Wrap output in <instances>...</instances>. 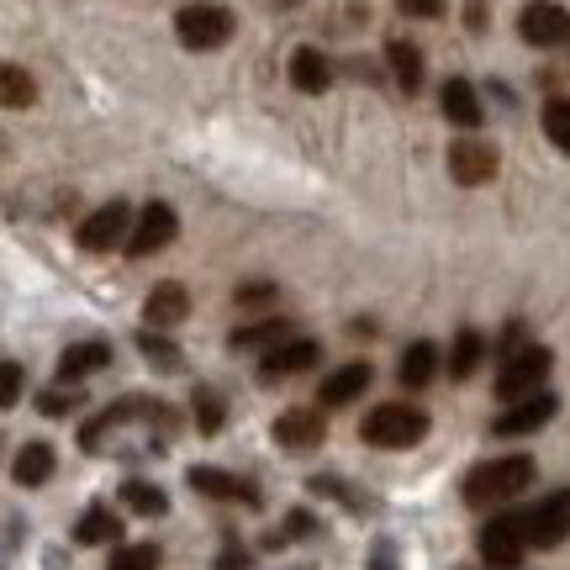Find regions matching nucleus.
Returning a JSON list of instances; mask_svg holds the SVG:
<instances>
[{
	"label": "nucleus",
	"mask_w": 570,
	"mask_h": 570,
	"mask_svg": "<svg viewBox=\"0 0 570 570\" xmlns=\"http://www.w3.org/2000/svg\"><path fill=\"white\" fill-rule=\"evenodd\" d=\"M529 487H533L529 454H497V460H487V465H475L465 475V508H475V512L508 508V502H518Z\"/></svg>",
	"instance_id": "1"
},
{
	"label": "nucleus",
	"mask_w": 570,
	"mask_h": 570,
	"mask_svg": "<svg viewBox=\"0 0 570 570\" xmlns=\"http://www.w3.org/2000/svg\"><path fill=\"white\" fill-rule=\"evenodd\" d=\"M360 439L370 449H412L428 439V412L412 407V402H381V407L365 412Z\"/></svg>",
	"instance_id": "2"
},
{
	"label": "nucleus",
	"mask_w": 570,
	"mask_h": 570,
	"mask_svg": "<svg viewBox=\"0 0 570 570\" xmlns=\"http://www.w3.org/2000/svg\"><path fill=\"white\" fill-rule=\"evenodd\" d=\"M233 32H238V17H233V6H223V0H190V6L175 11V38L190 53H212Z\"/></svg>",
	"instance_id": "3"
},
{
	"label": "nucleus",
	"mask_w": 570,
	"mask_h": 570,
	"mask_svg": "<svg viewBox=\"0 0 570 570\" xmlns=\"http://www.w3.org/2000/svg\"><path fill=\"white\" fill-rule=\"evenodd\" d=\"M550 370H554V354L544 344H523V348H512L508 360H502V370H497V396L502 402H523V396H539L544 391V381H550Z\"/></svg>",
	"instance_id": "4"
},
{
	"label": "nucleus",
	"mask_w": 570,
	"mask_h": 570,
	"mask_svg": "<svg viewBox=\"0 0 570 570\" xmlns=\"http://www.w3.org/2000/svg\"><path fill=\"white\" fill-rule=\"evenodd\" d=\"M475 550H481V560H487L491 570H512L533 550L529 518H523V512H491V523L475 533Z\"/></svg>",
	"instance_id": "5"
},
{
	"label": "nucleus",
	"mask_w": 570,
	"mask_h": 570,
	"mask_svg": "<svg viewBox=\"0 0 570 570\" xmlns=\"http://www.w3.org/2000/svg\"><path fill=\"white\" fill-rule=\"evenodd\" d=\"M523 518H529V544L533 550H560V544L570 539V487L550 491L544 502L523 508Z\"/></svg>",
	"instance_id": "6"
},
{
	"label": "nucleus",
	"mask_w": 570,
	"mask_h": 570,
	"mask_svg": "<svg viewBox=\"0 0 570 570\" xmlns=\"http://www.w3.org/2000/svg\"><path fill=\"white\" fill-rule=\"evenodd\" d=\"M518 38L529 48H560V42H570V11L554 0H529L518 11Z\"/></svg>",
	"instance_id": "7"
},
{
	"label": "nucleus",
	"mask_w": 570,
	"mask_h": 570,
	"mask_svg": "<svg viewBox=\"0 0 570 570\" xmlns=\"http://www.w3.org/2000/svg\"><path fill=\"white\" fill-rule=\"evenodd\" d=\"M175 233H180V217H175V206H169V202H148V206L138 212V223H132L127 254H132V259H148V254H159V248L175 244Z\"/></svg>",
	"instance_id": "8"
},
{
	"label": "nucleus",
	"mask_w": 570,
	"mask_h": 570,
	"mask_svg": "<svg viewBox=\"0 0 570 570\" xmlns=\"http://www.w3.org/2000/svg\"><path fill=\"white\" fill-rule=\"evenodd\" d=\"M323 365V344L317 338H291V344L269 348L265 360H259V381L265 386H281V381H296V375H306V370Z\"/></svg>",
	"instance_id": "9"
},
{
	"label": "nucleus",
	"mask_w": 570,
	"mask_h": 570,
	"mask_svg": "<svg viewBox=\"0 0 570 570\" xmlns=\"http://www.w3.org/2000/svg\"><path fill=\"white\" fill-rule=\"evenodd\" d=\"M80 248H90V254H106L111 244H127L132 238V206L127 202H106L101 212H90L80 223Z\"/></svg>",
	"instance_id": "10"
},
{
	"label": "nucleus",
	"mask_w": 570,
	"mask_h": 570,
	"mask_svg": "<svg viewBox=\"0 0 570 570\" xmlns=\"http://www.w3.org/2000/svg\"><path fill=\"white\" fill-rule=\"evenodd\" d=\"M449 175H454V185H465V190L497 180V148L481 142V138L449 142Z\"/></svg>",
	"instance_id": "11"
},
{
	"label": "nucleus",
	"mask_w": 570,
	"mask_h": 570,
	"mask_svg": "<svg viewBox=\"0 0 570 570\" xmlns=\"http://www.w3.org/2000/svg\"><path fill=\"white\" fill-rule=\"evenodd\" d=\"M554 412H560V396H550V391H539V396H523V402H512L497 423H491V433L497 439H523V433H539V428L550 423Z\"/></svg>",
	"instance_id": "12"
},
{
	"label": "nucleus",
	"mask_w": 570,
	"mask_h": 570,
	"mask_svg": "<svg viewBox=\"0 0 570 570\" xmlns=\"http://www.w3.org/2000/svg\"><path fill=\"white\" fill-rule=\"evenodd\" d=\"M275 444L281 449H296V454H306V449H317L327 439V417H323V407H291V412H281L275 417Z\"/></svg>",
	"instance_id": "13"
},
{
	"label": "nucleus",
	"mask_w": 570,
	"mask_h": 570,
	"mask_svg": "<svg viewBox=\"0 0 570 570\" xmlns=\"http://www.w3.org/2000/svg\"><path fill=\"white\" fill-rule=\"evenodd\" d=\"M370 381H375V370H370V360H348V365L327 370L323 386H317V407H348L354 396H365Z\"/></svg>",
	"instance_id": "14"
},
{
	"label": "nucleus",
	"mask_w": 570,
	"mask_h": 570,
	"mask_svg": "<svg viewBox=\"0 0 570 570\" xmlns=\"http://www.w3.org/2000/svg\"><path fill=\"white\" fill-rule=\"evenodd\" d=\"M185 481H190V491H202V497H212V502H244V508H259V487H254V481H238V475H227V470H217V465H196Z\"/></svg>",
	"instance_id": "15"
},
{
	"label": "nucleus",
	"mask_w": 570,
	"mask_h": 570,
	"mask_svg": "<svg viewBox=\"0 0 570 570\" xmlns=\"http://www.w3.org/2000/svg\"><path fill=\"white\" fill-rule=\"evenodd\" d=\"M185 312H190V291H185L180 281H159L148 291V302H142V323L169 333V327L185 323Z\"/></svg>",
	"instance_id": "16"
},
{
	"label": "nucleus",
	"mask_w": 570,
	"mask_h": 570,
	"mask_svg": "<svg viewBox=\"0 0 570 570\" xmlns=\"http://www.w3.org/2000/svg\"><path fill=\"white\" fill-rule=\"evenodd\" d=\"M111 365V344H101V338H80V344H69L59 354V386H75V381H85V375H96V370Z\"/></svg>",
	"instance_id": "17"
},
{
	"label": "nucleus",
	"mask_w": 570,
	"mask_h": 570,
	"mask_svg": "<svg viewBox=\"0 0 570 570\" xmlns=\"http://www.w3.org/2000/svg\"><path fill=\"white\" fill-rule=\"evenodd\" d=\"M439 106H444L449 122L465 127V132L487 122V106H481V96H475V85L460 80V75H454V80H444V90H439Z\"/></svg>",
	"instance_id": "18"
},
{
	"label": "nucleus",
	"mask_w": 570,
	"mask_h": 570,
	"mask_svg": "<svg viewBox=\"0 0 570 570\" xmlns=\"http://www.w3.org/2000/svg\"><path fill=\"white\" fill-rule=\"evenodd\" d=\"M291 85L302 96H323L327 85H333V63L323 59V48H296L291 53Z\"/></svg>",
	"instance_id": "19"
},
{
	"label": "nucleus",
	"mask_w": 570,
	"mask_h": 570,
	"mask_svg": "<svg viewBox=\"0 0 570 570\" xmlns=\"http://www.w3.org/2000/svg\"><path fill=\"white\" fill-rule=\"evenodd\" d=\"M433 375H439V348L428 344V338L402 348V365H396V381H402V386L423 391V386H433Z\"/></svg>",
	"instance_id": "20"
},
{
	"label": "nucleus",
	"mask_w": 570,
	"mask_h": 570,
	"mask_svg": "<svg viewBox=\"0 0 570 570\" xmlns=\"http://www.w3.org/2000/svg\"><path fill=\"white\" fill-rule=\"evenodd\" d=\"M386 63H391V75H396V85H402L407 96L423 90V48H417V42L391 38L386 42Z\"/></svg>",
	"instance_id": "21"
},
{
	"label": "nucleus",
	"mask_w": 570,
	"mask_h": 570,
	"mask_svg": "<svg viewBox=\"0 0 570 570\" xmlns=\"http://www.w3.org/2000/svg\"><path fill=\"white\" fill-rule=\"evenodd\" d=\"M296 338V323H285V317H265V323H248V327H238L233 338H227V348H281V344H291Z\"/></svg>",
	"instance_id": "22"
},
{
	"label": "nucleus",
	"mask_w": 570,
	"mask_h": 570,
	"mask_svg": "<svg viewBox=\"0 0 570 570\" xmlns=\"http://www.w3.org/2000/svg\"><path fill=\"white\" fill-rule=\"evenodd\" d=\"M481 360H487V338L475 327H460L454 344H449V381H470Z\"/></svg>",
	"instance_id": "23"
},
{
	"label": "nucleus",
	"mask_w": 570,
	"mask_h": 570,
	"mask_svg": "<svg viewBox=\"0 0 570 570\" xmlns=\"http://www.w3.org/2000/svg\"><path fill=\"white\" fill-rule=\"evenodd\" d=\"M117 539H122V518L111 508H90L80 523H75V544H90V550H96V544H117Z\"/></svg>",
	"instance_id": "24"
},
{
	"label": "nucleus",
	"mask_w": 570,
	"mask_h": 570,
	"mask_svg": "<svg viewBox=\"0 0 570 570\" xmlns=\"http://www.w3.org/2000/svg\"><path fill=\"white\" fill-rule=\"evenodd\" d=\"M11 475H17V487H42V481L53 475V449L48 444H21Z\"/></svg>",
	"instance_id": "25"
},
{
	"label": "nucleus",
	"mask_w": 570,
	"mask_h": 570,
	"mask_svg": "<svg viewBox=\"0 0 570 570\" xmlns=\"http://www.w3.org/2000/svg\"><path fill=\"white\" fill-rule=\"evenodd\" d=\"M0 101H6V111H27V106L38 101V85H32V75L21 63L0 69Z\"/></svg>",
	"instance_id": "26"
},
{
	"label": "nucleus",
	"mask_w": 570,
	"mask_h": 570,
	"mask_svg": "<svg viewBox=\"0 0 570 570\" xmlns=\"http://www.w3.org/2000/svg\"><path fill=\"white\" fill-rule=\"evenodd\" d=\"M122 508H132L138 518H164V512H169V497H164L159 487H148V481H127Z\"/></svg>",
	"instance_id": "27"
},
{
	"label": "nucleus",
	"mask_w": 570,
	"mask_h": 570,
	"mask_svg": "<svg viewBox=\"0 0 570 570\" xmlns=\"http://www.w3.org/2000/svg\"><path fill=\"white\" fill-rule=\"evenodd\" d=\"M539 122H544V138H550L560 154H570V101H566V96H550Z\"/></svg>",
	"instance_id": "28"
},
{
	"label": "nucleus",
	"mask_w": 570,
	"mask_h": 570,
	"mask_svg": "<svg viewBox=\"0 0 570 570\" xmlns=\"http://www.w3.org/2000/svg\"><path fill=\"white\" fill-rule=\"evenodd\" d=\"M159 566H164L159 544H122V550L106 560V570H159Z\"/></svg>",
	"instance_id": "29"
},
{
	"label": "nucleus",
	"mask_w": 570,
	"mask_h": 570,
	"mask_svg": "<svg viewBox=\"0 0 570 570\" xmlns=\"http://www.w3.org/2000/svg\"><path fill=\"white\" fill-rule=\"evenodd\" d=\"M138 348H142V360H154L159 370H180V348L169 344L159 327H142V333H138Z\"/></svg>",
	"instance_id": "30"
},
{
	"label": "nucleus",
	"mask_w": 570,
	"mask_h": 570,
	"mask_svg": "<svg viewBox=\"0 0 570 570\" xmlns=\"http://www.w3.org/2000/svg\"><path fill=\"white\" fill-rule=\"evenodd\" d=\"M190 407H196V428H202V433H223L227 407H223V396H217L212 386H196V402H190Z\"/></svg>",
	"instance_id": "31"
},
{
	"label": "nucleus",
	"mask_w": 570,
	"mask_h": 570,
	"mask_svg": "<svg viewBox=\"0 0 570 570\" xmlns=\"http://www.w3.org/2000/svg\"><path fill=\"white\" fill-rule=\"evenodd\" d=\"M75 407H80V391H69V386L42 391V396H38V412H42V417H63V412H75Z\"/></svg>",
	"instance_id": "32"
},
{
	"label": "nucleus",
	"mask_w": 570,
	"mask_h": 570,
	"mask_svg": "<svg viewBox=\"0 0 570 570\" xmlns=\"http://www.w3.org/2000/svg\"><path fill=\"white\" fill-rule=\"evenodd\" d=\"M306 487H312V491H327V497H338V502H348V508H354V512H365V508H370V502H365V497H360V491H348L344 481H333V475H312Z\"/></svg>",
	"instance_id": "33"
},
{
	"label": "nucleus",
	"mask_w": 570,
	"mask_h": 570,
	"mask_svg": "<svg viewBox=\"0 0 570 570\" xmlns=\"http://www.w3.org/2000/svg\"><path fill=\"white\" fill-rule=\"evenodd\" d=\"M17 402H21V365L6 360L0 365V407H17Z\"/></svg>",
	"instance_id": "34"
},
{
	"label": "nucleus",
	"mask_w": 570,
	"mask_h": 570,
	"mask_svg": "<svg viewBox=\"0 0 570 570\" xmlns=\"http://www.w3.org/2000/svg\"><path fill=\"white\" fill-rule=\"evenodd\" d=\"M402 17H417V21H439L449 11V0H396Z\"/></svg>",
	"instance_id": "35"
},
{
	"label": "nucleus",
	"mask_w": 570,
	"mask_h": 570,
	"mask_svg": "<svg viewBox=\"0 0 570 570\" xmlns=\"http://www.w3.org/2000/svg\"><path fill=\"white\" fill-rule=\"evenodd\" d=\"M269 296H275V285H269V281H248V285H238V296H233V302H238V306H259V302H269Z\"/></svg>",
	"instance_id": "36"
},
{
	"label": "nucleus",
	"mask_w": 570,
	"mask_h": 570,
	"mask_svg": "<svg viewBox=\"0 0 570 570\" xmlns=\"http://www.w3.org/2000/svg\"><path fill=\"white\" fill-rule=\"evenodd\" d=\"M217 570H248V550L244 544H227V550L217 554Z\"/></svg>",
	"instance_id": "37"
},
{
	"label": "nucleus",
	"mask_w": 570,
	"mask_h": 570,
	"mask_svg": "<svg viewBox=\"0 0 570 570\" xmlns=\"http://www.w3.org/2000/svg\"><path fill=\"white\" fill-rule=\"evenodd\" d=\"M370 570H391V544H381V550H375V566Z\"/></svg>",
	"instance_id": "38"
}]
</instances>
